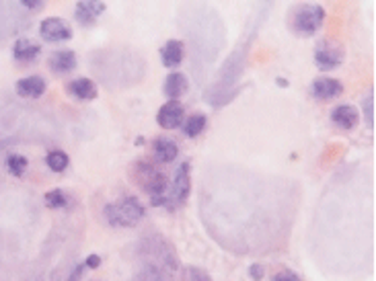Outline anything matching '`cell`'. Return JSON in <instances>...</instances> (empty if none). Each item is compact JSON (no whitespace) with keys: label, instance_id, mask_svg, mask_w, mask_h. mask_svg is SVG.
<instances>
[{"label":"cell","instance_id":"obj_1","mask_svg":"<svg viewBox=\"0 0 376 281\" xmlns=\"http://www.w3.org/2000/svg\"><path fill=\"white\" fill-rule=\"evenodd\" d=\"M199 13L192 17L187 15V25H183V31L189 37L192 44V53H194V74L197 81L206 76V72L214 64L220 46L224 44V25L218 19V15L210 11L208 6L199 4ZM192 11V9H189Z\"/></svg>","mask_w":376,"mask_h":281},{"label":"cell","instance_id":"obj_21","mask_svg":"<svg viewBox=\"0 0 376 281\" xmlns=\"http://www.w3.org/2000/svg\"><path fill=\"white\" fill-rule=\"evenodd\" d=\"M189 88V81L183 72H173L167 76V81L163 84V93L169 97V101H179Z\"/></svg>","mask_w":376,"mask_h":281},{"label":"cell","instance_id":"obj_29","mask_svg":"<svg viewBox=\"0 0 376 281\" xmlns=\"http://www.w3.org/2000/svg\"><path fill=\"white\" fill-rule=\"evenodd\" d=\"M82 271H84V265L82 263H74L70 269H68V273H66L64 277L66 281H81L82 277Z\"/></svg>","mask_w":376,"mask_h":281},{"label":"cell","instance_id":"obj_3","mask_svg":"<svg viewBox=\"0 0 376 281\" xmlns=\"http://www.w3.org/2000/svg\"><path fill=\"white\" fill-rule=\"evenodd\" d=\"M44 133V117L37 109L19 105L15 99H0V142H23Z\"/></svg>","mask_w":376,"mask_h":281},{"label":"cell","instance_id":"obj_30","mask_svg":"<svg viewBox=\"0 0 376 281\" xmlns=\"http://www.w3.org/2000/svg\"><path fill=\"white\" fill-rule=\"evenodd\" d=\"M263 275H265V267L262 263H251V267H249V277L255 281H262Z\"/></svg>","mask_w":376,"mask_h":281},{"label":"cell","instance_id":"obj_9","mask_svg":"<svg viewBox=\"0 0 376 281\" xmlns=\"http://www.w3.org/2000/svg\"><path fill=\"white\" fill-rule=\"evenodd\" d=\"M344 58L345 51L340 44L323 41L315 50V66L319 68L321 72H329V70H335V68L342 66Z\"/></svg>","mask_w":376,"mask_h":281},{"label":"cell","instance_id":"obj_12","mask_svg":"<svg viewBox=\"0 0 376 281\" xmlns=\"http://www.w3.org/2000/svg\"><path fill=\"white\" fill-rule=\"evenodd\" d=\"M103 13H105V2H99V0H81L74 4V19L84 27L95 25Z\"/></svg>","mask_w":376,"mask_h":281},{"label":"cell","instance_id":"obj_4","mask_svg":"<svg viewBox=\"0 0 376 281\" xmlns=\"http://www.w3.org/2000/svg\"><path fill=\"white\" fill-rule=\"evenodd\" d=\"M132 179L140 189L147 191L152 208H167V193H169L167 175L157 170L150 163L136 160L132 166Z\"/></svg>","mask_w":376,"mask_h":281},{"label":"cell","instance_id":"obj_14","mask_svg":"<svg viewBox=\"0 0 376 281\" xmlns=\"http://www.w3.org/2000/svg\"><path fill=\"white\" fill-rule=\"evenodd\" d=\"M46 88H48L46 78H44V76H37V74L27 76V78H21V81H16L15 84L16 95H19L21 99H39V97L46 93Z\"/></svg>","mask_w":376,"mask_h":281},{"label":"cell","instance_id":"obj_22","mask_svg":"<svg viewBox=\"0 0 376 281\" xmlns=\"http://www.w3.org/2000/svg\"><path fill=\"white\" fill-rule=\"evenodd\" d=\"M46 165H48L51 173H64L68 165H70V156L60 148L49 150L48 154H46Z\"/></svg>","mask_w":376,"mask_h":281},{"label":"cell","instance_id":"obj_23","mask_svg":"<svg viewBox=\"0 0 376 281\" xmlns=\"http://www.w3.org/2000/svg\"><path fill=\"white\" fill-rule=\"evenodd\" d=\"M206 128H208V117L202 113H194L183 121V133L187 138H197Z\"/></svg>","mask_w":376,"mask_h":281},{"label":"cell","instance_id":"obj_25","mask_svg":"<svg viewBox=\"0 0 376 281\" xmlns=\"http://www.w3.org/2000/svg\"><path fill=\"white\" fill-rule=\"evenodd\" d=\"M44 201H46V205H48L49 210H64V208L70 205L68 193L62 191V189H51V191H48Z\"/></svg>","mask_w":376,"mask_h":281},{"label":"cell","instance_id":"obj_17","mask_svg":"<svg viewBox=\"0 0 376 281\" xmlns=\"http://www.w3.org/2000/svg\"><path fill=\"white\" fill-rule=\"evenodd\" d=\"M48 66L56 74H68L76 68V53L72 50H56L49 53Z\"/></svg>","mask_w":376,"mask_h":281},{"label":"cell","instance_id":"obj_11","mask_svg":"<svg viewBox=\"0 0 376 281\" xmlns=\"http://www.w3.org/2000/svg\"><path fill=\"white\" fill-rule=\"evenodd\" d=\"M159 126L164 130H175L183 126L185 121V107L181 101H167L163 107L159 109V116H157Z\"/></svg>","mask_w":376,"mask_h":281},{"label":"cell","instance_id":"obj_8","mask_svg":"<svg viewBox=\"0 0 376 281\" xmlns=\"http://www.w3.org/2000/svg\"><path fill=\"white\" fill-rule=\"evenodd\" d=\"M192 191V165L189 160L179 163L175 168L173 181L169 183V193H167V210H175L183 205Z\"/></svg>","mask_w":376,"mask_h":281},{"label":"cell","instance_id":"obj_18","mask_svg":"<svg viewBox=\"0 0 376 281\" xmlns=\"http://www.w3.org/2000/svg\"><path fill=\"white\" fill-rule=\"evenodd\" d=\"M152 152H154V158L159 163H173L179 156V146L173 138L159 136L152 140Z\"/></svg>","mask_w":376,"mask_h":281},{"label":"cell","instance_id":"obj_27","mask_svg":"<svg viewBox=\"0 0 376 281\" xmlns=\"http://www.w3.org/2000/svg\"><path fill=\"white\" fill-rule=\"evenodd\" d=\"M185 273H187V281H212L210 273L206 269H202V267H196V265L187 267Z\"/></svg>","mask_w":376,"mask_h":281},{"label":"cell","instance_id":"obj_6","mask_svg":"<svg viewBox=\"0 0 376 281\" xmlns=\"http://www.w3.org/2000/svg\"><path fill=\"white\" fill-rule=\"evenodd\" d=\"M31 15L23 2H0V46L27 29Z\"/></svg>","mask_w":376,"mask_h":281},{"label":"cell","instance_id":"obj_15","mask_svg":"<svg viewBox=\"0 0 376 281\" xmlns=\"http://www.w3.org/2000/svg\"><path fill=\"white\" fill-rule=\"evenodd\" d=\"M331 121L342 130H354L360 121V111L354 105H337L331 109Z\"/></svg>","mask_w":376,"mask_h":281},{"label":"cell","instance_id":"obj_19","mask_svg":"<svg viewBox=\"0 0 376 281\" xmlns=\"http://www.w3.org/2000/svg\"><path fill=\"white\" fill-rule=\"evenodd\" d=\"M39 53H41V44L31 37H21L13 46V58L19 62H33L39 58Z\"/></svg>","mask_w":376,"mask_h":281},{"label":"cell","instance_id":"obj_31","mask_svg":"<svg viewBox=\"0 0 376 281\" xmlns=\"http://www.w3.org/2000/svg\"><path fill=\"white\" fill-rule=\"evenodd\" d=\"M99 265H101V257H99V255H89V257L84 259V267H86V269H97Z\"/></svg>","mask_w":376,"mask_h":281},{"label":"cell","instance_id":"obj_13","mask_svg":"<svg viewBox=\"0 0 376 281\" xmlns=\"http://www.w3.org/2000/svg\"><path fill=\"white\" fill-rule=\"evenodd\" d=\"M342 93H344V84L337 78L321 76V78H315V83L311 84V95L317 101H331L340 97Z\"/></svg>","mask_w":376,"mask_h":281},{"label":"cell","instance_id":"obj_10","mask_svg":"<svg viewBox=\"0 0 376 281\" xmlns=\"http://www.w3.org/2000/svg\"><path fill=\"white\" fill-rule=\"evenodd\" d=\"M39 35L41 39L51 41V44H60V41H68L72 39V27L70 23L60 17H48L41 21L39 25Z\"/></svg>","mask_w":376,"mask_h":281},{"label":"cell","instance_id":"obj_20","mask_svg":"<svg viewBox=\"0 0 376 281\" xmlns=\"http://www.w3.org/2000/svg\"><path fill=\"white\" fill-rule=\"evenodd\" d=\"M68 93L76 101H95L99 88L95 81H91V78H74L68 83Z\"/></svg>","mask_w":376,"mask_h":281},{"label":"cell","instance_id":"obj_16","mask_svg":"<svg viewBox=\"0 0 376 281\" xmlns=\"http://www.w3.org/2000/svg\"><path fill=\"white\" fill-rule=\"evenodd\" d=\"M185 58V44L181 39H169L161 48V62L164 68H179Z\"/></svg>","mask_w":376,"mask_h":281},{"label":"cell","instance_id":"obj_7","mask_svg":"<svg viewBox=\"0 0 376 281\" xmlns=\"http://www.w3.org/2000/svg\"><path fill=\"white\" fill-rule=\"evenodd\" d=\"M325 15H327L325 9L319 6V4H300V6H296L292 11L290 27L300 37H311L325 23Z\"/></svg>","mask_w":376,"mask_h":281},{"label":"cell","instance_id":"obj_2","mask_svg":"<svg viewBox=\"0 0 376 281\" xmlns=\"http://www.w3.org/2000/svg\"><path fill=\"white\" fill-rule=\"evenodd\" d=\"M89 66L93 68V72L101 78V83L109 88H122V86H130L142 81L144 76V58L140 53L132 50H101L95 51L89 58Z\"/></svg>","mask_w":376,"mask_h":281},{"label":"cell","instance_id":"obj_24","mask_svg":"<svg viewBox=\"0 0 376 281\" xmlns=\"http://www.w3.org/2000/svg\"><path fill=\"white\" fill-rule=\"evenodd\" d=\"M4 166H6V170H9L13 177H23L25 170H27V166H29V160H27V156L13 152V154H9V156L4 158Z\"/></svg>","mask_w":376,"mask_h":281},{"label":"cell","instance_id":"obj_5","mask_svg":"<svg viewBox=\"0 0 376 281\" xmlns=\"http://www.w3.org/2000/svg\"><path fill=\"white\" fill-rule=\"evenodd\" d=\"M147 215L144 205L140 203V199L134 195L115 199L114 203L105 205V220L109 226L114 228H132L136 226L142 218Z\"/></svg>","mask_w":376,"mask_h":281},{"label":"cell","instance_id":"obj_26","mask_svg":"<svg viewBox=\"0 0 376 281\" xmlns=\"http://www.w3.org/2000/svg\"><path fill=\"white\" fill-rule=\"evenodd\" d=\"M364 117H366V126L372 130L375 128V95H372V91L364 99Z\"/></svg>","mask_w":376,"mask_h":281},{"label":"cell","instance_id":"obj_32","mask_svg":"<svg viewBox=\"0 0 376 281\" xmlns=\"http://www.w3.org/2000/svg\"><path fill=\"white\" fill-rule=\"evenodd\" d=\"M278 84H279V86H288V83H286L284 78H278Z\"/></svg>","mask_w":376,"mask_h":281},{"label":"cell","instance_id":"obj_28","mask_svg":"<svg viewBox=\"0 0 376 281\" xmlns=\"http://www.w3.org/2000/svg\"><path fill=\"white\" fill-rule=\"evenodd\" d=\"M272 281H302V277L292 269H284V271H278L276 275H272Z\"/></svg>","mask_w":376,"mask_h":281}]
</instances>
